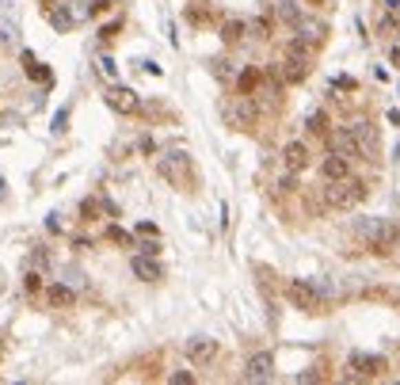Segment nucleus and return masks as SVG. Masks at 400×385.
Instances as JSON below:
<instances>
[{"label":"nucleus","instance_id":"obj_1","mask_svg":"<svg viewBox=\"0 0 400 385\" xmlns=\"http://www.w3.org/2000/svg\"><path fill=\"white\" fill-rule=\"evenodd\" d=\"M328 294H335V287L328 282H305V279H294L286 287V298L305 313H324L328 309Z\"/></svg>","mask_w":400,"mask_h":385},{"label":"nucleus","instance_id":"obj_2","mask_svg":"<svg viewBox=\"0 0 400 385\" xmlns=\"http://www.w3.org/2000/svg\"><path fill=\"white\" fill-rule=\"evenodd\" d=\"M355 237H362L374 252L389 256L392 240H397V225L385 222V218H359V222H355Z\"/></svg>","mask_w":400,"mask_h":385},{"label":"nucleus","instance_id":"obj_3","mask_svg":"<svg viewBox=\"0 0 400 385\" xmlns=\"http://www.w3.org/2000/svg\"><path fill=\"white\" fill-rule=\"evenodd\" d=\"M324 198L339 210H355V206L366 198V183L362 180H351V176H343V180H328L324 187Z\"/></svg>","mask_w":400,"mask_h":385},{"label":"nucleus","instance_id":"obj_4","mask_svg":"<svg viewBox=\"0 0 400 385\" xmlns=\"http://www.w3.org/2000/svg\"><path fill=\"white\" fill-rule=\"evenodd\" d=\"M347 134H351L359 156H366V160H377V156H381V134H377V126L370 123V118H355V123L347 126Z\"/></svg>","mask_w":400,"mask_h":385},{"label":"nucleus","instance_id":"obj_5","mask_svg":"<svg viewBox=\"0 0 400 385\" xmlns=\"http://www.w3.org/2000/svg\"><path fill=\"white\" fill-rule=\"evenodd\" d=\"M313 73L309 65V42H290V50H286V61H282V81L286 84H302L305 76Z\"/></svg>","mask_w":400,"mask_h":385},{"label":"nucleus","instance_id":"obj_6","mask_svg":"<svg viewBox=\"0 0 400 385\" xmlns=\"http://www.w3.org/2000/svg\"><path fill=\"white\" fill-rule=\"evenodd\" d=\"M156 172H160L171 187H187L191 183V156L180 153V149H176V153H164L160 160H156Z\"/></svg>","mask_w":400,"mask_h":385},{"label":"nucleus","instance_id":"obj_7","mask_svg":"<svg viewBox=\"0 0 400 385\" xmlns=\"http://www.w3.org/2000/svg\"><path fill=\"white\" fill-rule=\"evenodd\" d=\"M255 103H252V96H237V99H229L225 103V123L233 126V130H252L255 126Z\"/></svg>","mask_w":400,"mask_h":385},{"label":"nucleus","instance_id":"obj_8","mask_svg":"<svg viewBox=\"0 0 400 385\" xmlns=\"http://www.w3.org/2000/svg\"><path fill=\"white\" fill-rule=\"evenodd\" d=\"M282 164L290 176H302L305 168H309V145L305 141H290V145L282 149Z\"/></svg>","mask_w":400,"mask_h":385},{"label":"nucleus","instance_id":"obj_9","mask_svg":"<svg viewBox=\"0 0 400 385\" xmlns=\"http://www.w3.org/2000/svg\"><path fill=\"white\" fill-rule=\"evenodd\" d=\"M271 377H275V359H271L267 351L252 355L248 366H244V382H271Z\"/></svg>","mask_w":400,"mask_h":385},{"label":"nucleus","instance_id":"obj_10","mask_svg":"<svg viewBox=\"0 0 400 385\" xmlns=\"http://www.w3.org/2000/svg\"><path fill=\"white\" fill-rule=\"evenodd\" d=\"M107 107L111 111H118V115H134L138 111V92H130V88H111L107 92Z\"/></svg>","mask_w":400,"mask_h":385},{"label":"nucleus","instance_id":"obj_11","mask_svg":"<svg viewBox=\"0 0 400 385\" xmlns=\"http://www.w3.org/2000/svg\"><path fill=\"white\" fill-rule=\"evenodd\" d=\"M351 370H359V377H377V374H385V359L381 355H370V351H355Z\"/></svg>","mask_w":400,"mask_h":385},{"label":"nucleus","instance_id":"obj_12","mask_svg":"<svg viewBox=\"0 0 400 385\" xmlns=\"http://www.w3.org/2000/svg\"><path fill=\"white\" fill-rule=\"evenodd\" d=\"M213 355H218V340H210V336H195V340H187V359L195 362V366L210 362Z\"/></svg>","mask_w":400,"mask_h":385},{"label":"nucleus","instance_id":"obj_13","mask_svg":"<svg viewBox=\"0 0 400 385\" xmlns=\"http://www.w3.org/2000/svg\"><path fill=\"white\" fill-rule=\"evenodd\" d=\"M297 34H302V42H309V46H320V42L328 39V27L320 23V19H309V16H302L297 19V27H294Z\"/></svg>","mask_w":400,"mask_h":385},{"label":"nucleus","instance_id":"obj_14","mask_svg":"<svg viewBox=\"0 0 400 385\" xmlns=\"http://www.w3.org/2000/svg\"><path fill=\"white\" fill-rule=\"evenodd\" d=\"M134 275H138L141 282H156L164 271H160V263H156V256H145V252H141V256H134Z\"/></svg>","mask_w":400,"mask_h":385},{"label":"nucleus","instance_id":"obj_15","mask_svg":"<svg viewBox=\"0 0 400 385\" xmlns=\"http://www.w3.org/2000/svg\"><path fill=\"white\" fill-rule=\"evenodd\" d=\"M320 172H324V180H343V176H351V164H347V156H339V153L328 149L324 164H320Z\"/></svg>","mask_w":400,"mask_h":385},{"label":"nucleus","instance_id":"obj_16","mask_svg":"<svg viewBox=\"0 0 400 385\" xmlns=\"http://www.w3.org/2000/svg\"><path fill=\"white\" fill-rule=\"evenodd\" d=\"M328 149H332V153H339V156H347V160H351V156H359V149H355V141H351V134H347V130L328 134Z\"/></svg>","mask_w":400,"mask_h":385},{"label":"nucleus","instance_id":"obj_17","mask_svg":"<svg viewBox=\"0 0 400 385\" xmlns=\"http://www.w3.org/2000/svg\"><path fill=\"white\" fill-rule=\"evenodd\" d=\"M46 298H50V305H54V309H69V305L76 302V294H73V290H69V287H61V282H54Z\"/></svg>","mask_w":400,"mask_h":385},{"label":"nucleus","instance_id":"obj_18","mask_svg":"<svg viewBox=\"0 0 400 385\" xmlns=\"http://www.w3.org/2000/svg\"><path fill=\"white\" fill-rule=\"evenodd\" d=\"M23 69H27V76H31V81H42V84H50V69L34 61V54H31V50H23Z\"/></svg>","mask_w":400,"mask_h":385},{"label":"nucleus","instance_id":"obj_19","mask_svg":"<svg viewBox=\"0 0 400 385\" xmlns=\"http://www.w3.org/2000/svg\"><path fill=\"white\" fill-rule=\"evenodd\" d=\"M278 16H282V19H286V23H290V27H297V19H302V16H305V12H302V8H297L294 0H278Z\"/></svg>","mask_w":400,"mask_h":385},{"label":"nucleus","instance_id":"obj_20","mask_svg":"<svg viewBox=\"0 0 400 385\" xmlns=\"http://www.w3.org/2000/svg\"><path fill=\"white\" fill-rule=\"evenodd\" d=\"M237 84H240V96H252V92L260 88V73H255V69H244V73L237 76Z\"/></svg>","mask_w":400,"mask_h":385},{"label":"nucleus","instance_id":"obj_21","mask_svg":"<svg viewBox=\"0 0 400 385\" xmlns=\"http://www.w3.org/2000/svg\"><path fill=\"white\" fill-rule=\"evenodd\" d=\"M244 31H248V27L240 23V19H229V23L221 27V39H225V42H240V34H244Z\"/></svg>","mask_w":400,"mask_h":385},{"label":"nucleus","instance_id":"obj_22","mask_svg":"<svg viewBox=\"0 0 400 385\" xmlns=\"http://www.w3.org/2000/svg\"><path fill=\"white\" fill-rule=\"evenodd\" d=\"M305 126H309V134H328V115L324 111H313V115L305 118Z\"/></svg>","mask_w":400,"mask_h":385},{"label":"nucleus","instance_id":"obj_23","mask_svg":"<svg viewBox=\"0 0 400 385\" xmlns=\"http://www.w3.org/2000/svg\"><path fill=\"white\" fill-rule=\"evenodd\" d=\"M50 23H54V27H57V31H69V27H73V16H69V12H65V8H57V12H54V16H50Z\"/></svg>","mask_w":400,"mask_h":385},{"label":"nucleus","instance_id":"obj_24","mask_svg":"<svg viewBox=\"0 0 400 385\" xmlns=\"http://www.w3.org/2000/svg\"><path fill=\"white\" fill-rule=\"evenodd\" d=\"M0 42H4V46L16 42V23H0Z\"/></svg>","mask_w":400,"mask_h":385},{"label":"nucleus","instance_id":"obj_25","mask_svg":"<svg viewBox=\"0 0 400 385\" xmlns=\"http://www.w3.org/2000/svg\"><path fill=\"white\" fill-rule=\"evenodd\" d=\"M168 382H171V385H191V382H195V374H191V370H176Z\"/></svg>","mask_w":400,"mask_h":385},{"label":"nucleus","instance_id":"obj_26","mask_svg":"<svg viewBox=\"0 0 400 385\" xmlns=\"http://www.w3.org/2000/svg\"><path fill=\"white\" fill-rule=\"evenodd\" d=\"M252 31H255V39H267L271 23H267V19H255V23H252Z\"/></svg>","mask_w":400,"mask_h":385},{"label":"nucleus","instance_id":"obj_27","mask_svg":"<svg viewBox=\"0 0 400 385\" xmlns=\"http://www.w3.org/2000/svg\"><path fill=\"white\" fill-rule=\"evenodd\" d=\"M213 73H218L221 81H229V76H233V69H229V61H213Z\"/></svg>","mask_w":400,"mask_h":385},{"label":"nucleus","instance_id":"obj_28","mask_svg":"<svg viewBox=\"0 0 400 385\" xmlns=\"http://www.w3.org/2000/svg\"><path fill=\"white\" fill-rule=\"evenodd\" d=\"M138 237H156V225L153 222H141L138 225Z\"/></svg>","mask_w":400,"mask_h":385},{"label":"nucleus","instance_id":"obj_29","mask_svg":"<svg viewBox=\"0 0 400 385\" xmlns=\"http://www.w3.org/2000/svg\"><path fill=\"white\" fill-rule=\"evenodd\" d=\"M23 287H27V290H31V294H34V290L42 287V279H39V275H34V271H31V275H27V279H23Z\"/></svg>","mask_w":400,"mask_h":385},{"label":"nucleus","instance_id":"obj_30","mask_svg":"<svg viewBox=\"0 0 400 385\" xmlns=\"http://www.w3.org/2000/svg\"><path fill=\"white\" fill-rule=\"evenodd\" d=\"M107 237H111V240H118V244H130V237H126V233H123V229H118V225H114V229H111V233H107Z\"/></svg>","mask_w":400,"mask_h":385},{"label":"nucleus","instance_id":"obj_31","mask_svg":"<svg viewBox=\"0 0 400 385\" xmlns=\"http://www.w3.org/2000/svg\"><path fill=\"white\" fill-rule=\"evenodd\" d=\"M118 27H123V23H107L103 31H99V39H114V34H118Z\"/></svg>","mask_w":400,"mask_h":385},{"label":"nucleus","instance_id":"obj_32","mask_svg":"<svg viewBox=\"0 0 400 385\" xmlns=\"http://www.w3.org/2000/svg\"><path fill=\"white\" fill-rule=\"evenodd\" d=\"M389 61L400 69V42H392V46H389Z\"/></svg>","mask_w":400,"mask_h":385},{"label":"nucleus","instance_id":"obj_33","mask_svg":"<svg viewBox=\"0 0 400 385\" xmlns=\"http://www.w3.org/2000/svg\"><path fill=\"white\" fill-rule=\"evenodd\" d=\"M141 252H145V256H156V252H160V244H156V240H145V244H141Z\"/></svg>","mask_w":400,"mask_h":385},{"label":"nucleus","instance_id":"obj_34","mask_svg":"<svg viewBox=\"0 0 400 385\" xmlns=\"http://www.w3.org/2000/svg\"><path fill=\"white\" fill-rule=\"evenodd\" d=\"M111 8V0H96V4H92V16H99V12H107Z\"/></svg>","mask_w":400,"mask_h":385},{"label":"nucleus","instance_id":"obj_35","mask_svg":"<svg viewBox=\"0 0 400 385\" xmlns=\"http://www.w3.org/2000/svg\"><path fill=\"white\" fill-rule=\"evenodd\" d=\"M335 84H339L343 92H355V81H351V76H339V81H335Z\"/></svg>","mask_w":400,"mask_h":385},{"label":"nucleus","instance_id":"obj_36","mask_svg":"<svg viewBox=\"0 0 400 385\" xmlns=\"http://www.w3.org/2000/svg\"><path fill=\"white\" fill-rule=\"evenodd\" d=\"M392 248H400V229H397V240H392Z\"/></svg>","mask_w":400,"mask_h":385},{"label":"nucleus","instance_id":"obj_37","mask_svg":"<svg viewBox=\"0 0 400 385\" xmlns=\"http://www.w3.org/2000/svg\"><path fill=\"white\" fill-rule=\"evenodd\" d=\"M313 4H324V0H313Z\"/></svg>","mask_w":400,"mask_h":385}]
</instances>
